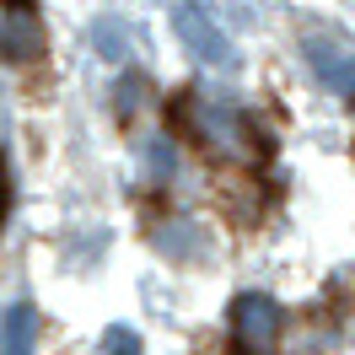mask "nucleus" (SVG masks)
I'll list each match as a JSON object with an SVG mask.
<instances>
[{
  "instance_id": "obj_3",
  "label": "nucleus",
  "mask_w": 355,
  "mask_h": 355,
  "mask_svg": "<svg viewBox=\"0 0 355 355\" xmlns=\"http://www.w3.org/2000/svg\"><path fill=\"white\" fill-rule=\"evenodd\" d=\"M183 38L200 49V60H226V44L210 33V22H200L194 11H183Z\"/></svg>"
},
{
  "instance_id": "obj_6",
  "label": "nucleus",
  "mask_w": 355,
  "mask_h": 355,
  "mask_svg": "<svg viewBox=\"0 0 355 355\" xmlns=\"http://www.w3.org/2000/svg\"><path fill=\"white\" fill-rule=\"evenodd\" d=\"M6 11H17V17H33V0H0Z\"/></svg>"
},
{
  "instance_id": "obj_4",
  "label": "nucleus",
  "mask_w": 355,
  "mask_h": 355,
  "mask_svg": "<svg viewBox=\"0 0 355 355\" xmlns=\"http://www.w3.org/2000/svg\"><path fill=\"white\" fill-rule=\"evenodd\" d=\"M103 355H140V339H135V329H113L108 339H103Z\"/></svg>"
},
{
  "instance_id": "obj_5",
  "label": "nucleus",
  "mask_w": 355,
  "mask_h": 355,
  "mask_svg": "<svg viewBox=\"0 0 355 355\" xmlns=\"http://www.w3.org/2000/svg\"><path fill=\"white\" fill-rule=\"evenodd\" d=\"M6 205H11V178H6V162H0V226H6Z\"/></svg>"
},
{
  "instance_id": "obj_2",
  "label": "nucleus",
  "mask_w": 355,
  "mask_h": 355,
  "mask_svg": "<svg viewBox=\"0 0 355 355\" xmlns=\"http://www.w3.org/2000/svg\"><path fill=\"white\" fill-rule=\"evenodd\" d=\"M33 350H38V318L27 302H17L0 318V355H33Z\"/></svg>"
},
{
  "instance_id": "obj_1",
  "label": "nucleus",
  "mask_w": 355,
  "mask_h": 355,
  "mask_svg": "<svg viewBox=\"0 0 355 355\" xmlns=\"http://www.w3.org/2000/svg\"><path fill=\"white\" fill-rule=\"evenodd\" d=\"M280 329H286V312L275 296L264 291H243L232 302V339L243 355H280Z\"/></svg>"
}]
</instances>
